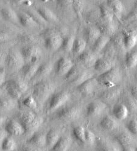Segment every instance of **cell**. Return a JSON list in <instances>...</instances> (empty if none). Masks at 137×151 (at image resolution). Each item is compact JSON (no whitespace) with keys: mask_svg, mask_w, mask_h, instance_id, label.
Instances as JSON below:
<instances>
[{"mask_svg":"<svg viewBox=\"0 0 137 151\" xmlns=\"http://www.w3.org/2000/svg\"><path fill=\"white\" fill-rule=\"evenodd\" d=\"M97 58L91 53L88 52H83L78 56V60L86 68H91L94 67Z\"/></svg>","mask_w":137,"mask_h":151,"instance_id":"ac0fdd59","label":"cell"},{"mask_svg":"<svg viewBox=\"0 0 137 151\" xmlns=\"http://www.w3.org/2000/svg\"><path fill=\"white\" fill-rule=\"evenodd\" d=\"M3 17L6 20L12 21V22L16 23L19 21L18 15L16 14V12L12 9L9 7H4L0 10Z\"/></svg>","mask_w":137,"mask_h":151,"instance_id":"1f68e13d","label":"cell"},{"mask_svg":"<svg viewBox=\"0 0 137 151\" xmlns=\"http://www.w3.org/2000/svg\"><path fill=\"white\" fill-rule=\"evenodd\" d=\"M123 41L125 49L130 50L137 44V32L135 30H124L122 33Z\"/></svg>","mask_w":137,"mask_h":151,"instance_id":"8fae6325","label":"cell"},{"mask_svg":"<svg viewBox=\"0 0 137 151\" xmlns=\"http://www.w3.org/2000/svg\"><path fill=\"white\" fill-rule=\"evenodd\" d=\"M123 75L118 68L113 67L110 70L100 74L96 77L98 84L106 88H111L117 86L121 81Z\"/></svg>","mask_w":137,"mask_h":151,"instance_id":"3957f363","label":"cell"},{"mask_svg":"<svg viewBox=\"0 0 137 151\" xmlns=\"http://www.w3.org/2000/svg\"><path fill=\"white\" fill-rule=\"evenodd\" d=\"M18 121L25 129V134H30L36 132L43 122L41 116L33 111H24L18 115Z\"/></svg>","mask_w":137,"mask_h":151,"instance_id":"6da1fadb","label":"cell"},{"mask_svg":"<svg viewBox=\"0 0 137 151\" xmlns=\"http://www.w3.org/2000/svg\"><path fill=\"white\" fill-rule=\"evenodd\" d=\"M97 151H121L117 146L105 139H101L97 143Z\"/></svg>","mask_w":137,"mask_h":151,"instance_id":"f546056e","label":"cell"},{"mask_svg":"<svg viewBox=\"0 0 137 151\" xmlns=\"http://www.w3.org/2000/svg\"><path fill=\"white\" fill-rule=\"evenodd\" d=\"M9 39V37L6 34L0 33V42H4Z\"/></svg>","mask_w":137,"mask_h":151,"instance_id":"9f6ffc18","label":"cell"},{"mask_svg":"<svg viewBox=\"0 0 137 151\" xmlns=\"http://www.w3.org/2000/svg\"><path fill=\"white\" fill-rule=\"evenodd\" d=\"M25 62L21 52L11 49L7 53L4 63L10 70L17 71L22 69L25 65Z\"/></svg>","mask_w":137,"mask_h":151,"instance_id":"5b68a950","label":"cell"},{"mask_svg":"<svg viewBox=\"0 0 137 151\" xmlns=\"http://www.w3.org/2000/svg\"><path fill=\"white\" fill-rule=\"evenodd\" d=\"M135 151H137V146H136V147L135 148Z\"/></svg>","mask_w":137,"mask_h":151,"instance_id":"6125c7cd","label":"cell"},{"mask_svg":"<svg viewBox=\"0 0 137 151\" xmlns=\"http://www.w3.org/2000/svg\"><path fill=\"white\" fill-rule=\"evenodd\" d=\"M21 53L27 63H35L42 55L41 49L36 45H28L22 48Z\"/></svg>","mask_w":137,"mask_h":151,"instance_id":"ba28073f","label":"cell"},{"mask_svg":"<svg viewBox=\"0 0 137 151\" xmlns=\"http://www.w3.org/2000/svg\"><path fill=\"white\" fill-rule=\"evenodd\" d=\"M86 129L82 126L75 127L72 130V135L75 138L81 143H86Z\"/></svg>","mask_w":137,"mask_h":151,"instance_id":"d590c367","label":"cell"},{"mask_svg":"<svg viewBox=\"0 0 137 151\" xmlns=\"http://www.w3.org/2000/svg\"><path fill=\"white\" fill-rule=\"evenodd\" d=\"M8 136V134L6 131L5 129H0V147L4 139Z\"/></svg>","mask_w":137,"mask_h":151,"instance_id":"f5cc1de1","label":"cell"},{"mask_svg":"<svg viewBox=\"0 0 137 151\" xmlns=\"http://www.w3.org/2000/svg\"><path fill=\"white\" fill-rule=\"evenodd\" d=\"M87 45V42L84 40V39L80 38H75L72 51L74 53L78 54L79 55L85 50Z\"/></svg>","mask_w":137,"mask_h":151,"instance_id":"e575fe53","label":"cell"},{"mask_svg":"<svg viewBox=\"0 0 137 151\" xmlns=\"http://www.w3.org/2000/svg\"><path fill=\"white\" fill-rule=\"evenodd\" d=\"M101 35L100 30L96 26H90L84 31V40L87 44L93 45Z\"/></svg>","mask_w":137,"mask_h":151,"instance_id":"9a60e30c","label":"cell"},{"mask_svg":"<svg viewBox=\"0 0 137 151\" xmlns=\"http://www.w3.org/2000/svg\"><path fill=\"white\" fill-rule=\"evenodd\" d=\"M107 108L104 102L95 101L90 103L86 107V113L88 116L95 117L101 115Z\"/></svg>","mask_w":137,"mask_h":151,"instance_id":"9c48e42d","label":"cell"},{"mask_svg":"<svg viewBox=\"0 0 137 151\" xmlns=\"http://www.w3.org/2000/svg\"><path fill=\"white\" fill-rule=\"evenodd\" d=\"M112 113L114 117L118 120H124L129 114L128 108L123 103H119L113 106Z\"/></svg>","mask_w":137,"mask_h":151,"instance_id":"ffe728a7","label":"cell"},{"mask_svg":"<svg viewBox=\"0 0 137 151\" xmlns=\"http://www.w3.org/2000/svg\"><path fill=\"white\" fill-rule=\"evenodd\" d=\"M19 40L22 42L26 43V44L29 45H30L29 44L34 43L36 41V39L34 36L28 34H24L20 35Z\"/></svg>","mask_w":137,"mask_h":151,"instance_id":"bcb514c9","label":"cell"},{"mask_svg":"<svg viewBox=\"0 0 137 151\" xmlns=\"http://www.w3.org/2000/svg\"><path fill=\"white\" fill-rule=\"evenodd\" d=\"M20 151H43L41 150L39 147L36 146H30L28 145L22 146L20 149Z\"/></svg>","mask_w":137,"mask_h":151,"instance_id":"681fc988","label":"cell"},{"mask_svg":"<svg viewBox=\"0 0 137 151\" xmlns=\"http://www.w3.org/2000/svg\"><path fill=\"white\" fill-rule=\"evenodd\" d=\"M23 104L29 109H34L38 106V103L33 96H29L23 101Z\"/></svg>","mask_w":137,"mask_h":151,"instance_id":"f6af8a7d","label":"cell"},{"mask_svg":"<svg viewBox=\"0 0 137 151\" xmlns=\"http://www.w3.org/2000/svg\"><path fill=\"white\" fill-rule=\"evenodd\" d=\"M6 121V117L4 116H0V126Z\"/></svg>","mask_w":137,"mask_h":151,"instance_id":"680465c9","label":"cell"},{"mask_svg":"<svg viewBox=\"0 0 137 151\" xmlns=\"http://www.w3.org/2000/svg\"><path fill=\"white\" fill-rule=\"evenodd\" d=\"M17 106L15 99L6 96H1L0 98V109L10 111L14 109Z\"/></svg>","mask_w":137,"mask_h":151,"instance_id":"4dcf8cb0","label":"cell"},{"mask_svg":"<svg viewBox=\"0 0 137 151\" xmlns=\"http://www.w3.org/2000/svg\"><path fill=\"white\" fill-rule=\"evenodd\" d=\"M70 94L67 91H61L54 93L51 97L48 109L50 111H54L64 106L70 99Z\"/></svg>","mask_w":137,"mask_h":151,"instance_id":"52a82bcc","label":"cell"},{"mask_svg":"<svg viewBox=\"0 0 137 151\" xmlns=\"http://www.w3.org/2000/svg\"><path fill=\"white\" fill-rule=\"evenodd\" d=\"M100 15L102 20L113 23L114 13L107 3H102L99 5Z\"/></svg>","mask_w":137,"mask_h":151,"instance_id":"44dd1931","label":"cell"},{"mask_svg":"<svg viewBox=\"0 0 137 151\" xmlns=\"http://www.w3.org/2000/svg\"><path fill=\"white\" fill-rule=\"evenodd\" d=\"M54 84L46 80H42L34 84L33 89V96L38 104H43L54 93Z\"/></svg>","mask_w":137,"mask_h":151,"instance_id":"7a4b0ae2","label":"cell"},{"mask_svg":"<svg viewBox=\"0 0 137 151\" xmlns=\"http://www.w3.org/2000/svg\"><path fill=\"white\" fill-rule=\"evenodd\" d=\"M128 131L133 135H137V120H132L126 126Z\"/></svg>","mask_w":137,"mask_h":151,"instance_id":"7dc6e473","label":"cell"},{"mask_svg":"<svg viewBox=\"0 0 137 151\" xmlns=\"http://www.w3.org/2000/svg\"><path fill=\"white\" fill-rule=\"evenodd\" d=\"M7 53H6L4 50L0 49V64L5 62Z\"/></svg>","mask_w":137,"mask_h":151,"instance_id":"db71d44e","label":"cell"},{"mask_svg":"<svg viewBox=\"0 0 137 151\" xmlns=\"http://www.w3.org/2000/svg\"><path fill=\"white\" fill-rule=\"evenodd\" d=\"M18 15L19 22L23 26L26 27H36L38 23L34 17L27 13H22Z\"/></svg>","mask_w":137,"mask_h":151,"instance_id":"603a6c76","label":"cell"},{"mask_svg":"<svg viewBox=\"0 0 137 151\" xmlns=\"http://www.w3.org/2000/svg\"><path fill=\"white\" fill-rule=\"evenodd\" d=\"M99 126L101 128L107 131H112L117 128L118 123L114 118L110 116L106 115L103 117L99 123Z\"/></svg>","mask_w":137,"mask_h":151,"instance_id":"4316f807","label":"cell"},{"mask_svg":"<svg viewBox=\"0 0 137 151\" xmlns=\"http://www.w3.org/2000/svg\"><path fill=\"white\" fill-rule=\"evenodd\" d=\"M84 3L82 1H73L72 4V7L74 10V11L78 17L81 16L82 13L84 9Z\"/></svg>","mask_w":137,"mask_h":151,"instance_id":"ee69618b","label":"cell"},{"mask_svg":"<svg viewBox=\"0 0 137 151\" xmlns=\"http://www.w3.org/2000/svg\"><path fill=\"white\" fill-rule=\"evenodd\" d=\"M5 130L8 134L12 136H20L25 134V129L21 123L17 120H10L5 127Z\"/></svg>","mask_w":137,"mask_h":151,"instance_id":"7c38bea8","label":"cell"},{"mask_svg":"<svg viewBox=\"0 0 137 151\" xmlns=\"http://www.w3.org/2000/svg\"><path fill=\"white\" fill-rule=\"evenodd\" d=\"M71 145V140L69 137H61L56 145L51 149V151H68Z\"/></svg>","mask_w":137,"mask_h":151,"instance_id":"d4e9b609","label":"cell"},{"mask_svg":"<svg viewBox=\"0 0 137 151\" xmlns=\"http://www.w3.org/2000/svg\"><path fill=\"white\" fill-rule=\"evenodd\" d=\"M75 38H76L72 35H68L65 38H63V41L61 46L62 50L65 52H70L72 51Z\"/></svg>","mask_w":137,"mask_h":151,"instance_id":"ab89813d","label":"cell"},{"mask_svg":"<svg viewBox=\"0 0 137 151\" xmlns=\"http://www.w3.org/2000/svg\"><path fill=\"white\" fill-rule=\"evenodd\" d=\"M28 143L37 147H43L46 145V135L42 133L35 134L28 139Z\"/></svg>","mask_w":137,"mask_h":151,"instance_id":"484cf974","label":"cell"},{"mask_svg":"<svg viewBox=\"0 0 137 151\" xmlns=\"http://www.w3.org/2000/svg\"><path fill=\"white\" fill-rule=\"evenodd\" d=\"M98 84V83L96 78L93 77L77 86V89L82 95L88 96L94 92Z\"/></svg>","mask_w":137,"mask_h":151,"instance_id":"4fadbf2b","label":"cell"},{"mask_svg":"<svg viewBox=\"0 0 137 151\" xmlns=\"http://www.w3.org/2000/svg\"><path fill=\"white\" fill-rule=\"evenodd\" d=\"M130 94L137 101V85L131 86L130 88Z\"/></svg>","mask_w":137,"mask_h":151,"instance_id":"816d5d0a","label":"cell"},{"mask_svg":"<svg viewBox=\"0 0 137 151\" xmlns=\"http://www.w3.org/2000/svg\"><path fill=\"white\" fill-rule=\"evenodd\" d=\"M93 68L100 75L110 70L113 68V66L110 60L102 57L96 60Z\"/></svg>","mask_w":137,"mask_h":151,"instance_id":"e0dca14e","label":"cell"},{"mask_svg":"<svg viewBox=\"0 0 137 151\" xmlns=\"http://www.w3.org/2000/svg\"><path fill=\"white\" fill-rule=\"evenodd\" d=\"M96 27L100 30L102 35L105 36L109 37V35H112L114 33L115 31L113 23L107 22L102 19L98 21Z\"/></svg>","mask_w":137,"mask_h":151,"instance_id":"cb8c5ba5","label":"cell"},{"mask_svg":"<svg viewBox=\"0 0 137 151\" xmlns=\"http://www.w3.org/2000/svg\"><path fill=\"white\" fill-rule=\"evenodd\" d=\"M121 93V89L120 87H115L111 88H107L104 91H101L99 93V97L104 101H111L120 96Z\"/></svg>","mask_w":137,"mask_h":151,"instance_id":"5bb4252c","label":"cell"},{"mask_svg":"<svg viewBox=\"0 0 137 151\" xmlns=\"http://www.w3.org/2000/svg\"><path fill=\"white\" fill-rule=\"evenodd\" d=\"M125 64L126 68L132 69L137 66V51L128 53L125 56Z\"/></svg>","mask_w":137,"mask_h":151,"instance_id":"8d00e7d4","label":"cell"},{"mask_svg":"<svg viewBox=\"0 0 137 151\" xmlns=\"http://www.w3.org/2000/svg\"><path fill=\"white\" fill-rule=\"evenodd\" d=\"M121 151H135V149L132 147H123L121 149Z\"/></svg>","mask_w":137,"mask_h":151,"instance_id":"6f0895ef","label":"cell"},{"mask_svg":"<svg viewBox=\"0 0 137 151\" xmlns=\"http://www.w3.org/2000/svg\"><path fill=\"white\" fill-rule=\"evenodd\" d=\"M93 75H94V73L91 71L82 70L77 77V78L75 80H74L70 83L78 86L79 85L83 83V82L86 81L87 80L91 78H93Z\"/></svg>","mask_w":137,"mask_h":151,"instance_id":"d6a6232c","label":"cell"},{"mask_svg":"<svg viewBox=\"0 0 137 151\" xmlns=\"http://www.w3.org/2000/svg\"><path fill=\"white\" fill-rule=\"evenodd\" d=\"M3 94V89L0 88V98L2 96Z\"/></svg>","mask_w":137,"mask_h":151,"instance_id":"91938a15","label":"cell"},{"mask_svg":"<svg viewBox=\"0 0 137 151\" xmlns=\"http://www.w3.org/2000/svg\"><path fill=\"white\" fill-rule=\"evenodd\" d=\"M1 148L4 151H14L17 148V143L12 138L7 136L3 142Z\"/></svg>","mask_w":137,"mask_h":151,"instance_id":"60d3db41","label":"cell"},{"mask_svg":"<svg viewBox=\"0 0 137 151\" xmlns=\"http://www.w3.org/2000/svg\"><path fill=\"white\" fill-rule=\"evenodd\" d=\"M135 80H136V81H137V71L136 72V73H135Z\"/></svg>","mask_w":137,"mask_h":151,"instance_id":"94428289","label":"cell"},{"mask_svg":"<svg viewBox=\"0 0 137 151\" xmlns=\"http://www.w3.org/2000/svg\"><path fill=\"white\" fill-rule=\"evenodd\" d=\"M124 103H125L123 104L128 107L129 112L135 113L137 112V101L131 96L130 93L129 95H126L124 96Z\"/></svg>","mask_w":137,"mask_h":151,"instance_id":"74e56055","label":"cell"},{"mask_svg":"<svg viewBox=\"0 0 137 151\" xmlns=\"http://www.w3.org/2000/svg\"><path fill=\"white\" fill-rule=\"evenodd\" d=\"M72 1H59L57 2V5L61 8H67L70 6H72Z\"/></svg>","mask_w":137,"mask_h":151,"instance_id":"f907efd6","label":"cell"},{"mask_svg":"<svg viewBox=\"0 0 137 151\" xmlns=\"http://www.w3.org/2000/svg\"><path fill=\"white\" fill-rule=\"evenodd\" d=\"M130 133L121 132L115 137V139L121 148L132 147L135 142V139Z\"/></svg>","mask_w":137,"mask_h":151,"instance_id":"d6986e66","label":"cell"},{"mask_svg":"<svg viewBox=\"0 0 137 151\" xmlns=\"http://www.w3.org/2000/svg\"><path fill=\"white\" fill-rule=\"evenodd\" d=\"M7 83L13 86L14 88H15L17 90H18L21 93H22L26 92L28 89V84L25 81L19 78H15V79L10 80L7 82Z\"/></svg>","mask_w":137,"mask_h":151,"instance_id":"f35d334b","label":"cell"},{"mask_svg":"<svg viewBox=\"0 0 137 151\" xmlns=\"http://www.w3.org/2000/svg\"><path fill=\"white\" fill-rule=\"evenodd\" d=\"M6 80V75L4 71H0V88L4 83Z\"/></svg>","mask_w":137,"mask_h":151,"instance_id":"11a10c76","label":"cell"},{"mask_svg":"<svg viewBox=\"0 0 137 151\" xmlns=\"http://www.w3.org/2000/svg\"><path fill=\"white\" fill-rule=\"evenodd\" d=\"M52 70V66L49 63H45L40 65L38 70L35 75V77H45L50 74Z\"/></svg>","mask_w":137,"mask_h":151,"instance_id":"b9f144b4","label":"cell"},{"mask_svg":"<svg viewBox=\"0 0 137 151\" xmlns=\"http://www.w3.org/2000/svg\"><path fill=\"white\" fill-rule=\"evenodd\" d=\"M110 41V38L109 37L102 35L93 45V51L95 53L100 52L106 47Z\"/></svg>","mask_w":137,"mask_h":151,"instance_id":"f1b7e54d","label":"cell"},{"mask_svg":"<svg viewBox=\"0 0 137 151\" xmlns=\"http://www.w3.org/2000/svg\"><path fill=\"white\" fill-rule=\"evenodd\" d=\"M40 64L38 63H27L21 69L23 76L26 80H30L34 78L36 75Z\"/></svg>","mask_w":137,"mask_h":151,"instance_id":"2e32d148","label":"cell"},{"mask_svg":"<svg viewBox=\"0 0 137 151\" xmlns=\"http://www.w3.org/2000/svg\"><path fill=\"white\" fill-rule=\"evenodd\" d=\"M80 113L81 109L79 106H67L60 109L57 113L56 117L62 121L71 122L79 118Z\"/></svg>","mask_w":137,"mask_h":151,"instance_id":"8992f818","label":"cell"},{"mask_svg":"<svg viewBox=\"0 0 137 151\" xmlns=\"http://www.w3.org/2000/svg\"><path fill=\"white\" fill-rule=\"evenodd\" d=\"M38 14L46 22L56 23L58 21V18L52 10L47 7H41L37 9Z\"/></svg>","mask_w":137,"mask_h":151,"instance_id":"7402d4cb","label":"cell"},{"mask_svg":"<svg viewBox=\"0 0 137 151\" xmlns=\"http://www.w3.org/2000/svg\"><path fill=\"white\" fill-rule=\"evenodd\" d=\"M74 66H75V64L70 58L62 57L57 63L56 71L59 75L65 76Z\"/></svg>","mask_w":137,"mask_h":151,"instance_id":"30bf717a","label":"cell"},{"mask_svg":"<svg viewBox=\"0 0 137 151\" xmlns=\"http://www.w3.org/2000/svg\"><path fill=\"white\" fill-rule=\"evenodd\" d=\"M107 3L113 10L114 15L120 18L124 9L122 2L118 0H111V1H107Z\"/></svg>","mask_w":137,"mask_h":151,"instance_id":"836d02e7","label":"cell"},{"mask_svg":"<svg viewBox=\"0 0 137 151\" xmlns=\"http://www.w3.org/2000/svg\"><path fill=\"white\" fill-rule=\"evenodd\" d=\"M45 46L51 51H55L61 48L63 38L54 29H48L43 33Z\"/></svg>","mask_w":137,"mask_h":151,"instance_id":"277c9868","label":"cell"},{"mask_svg":"<svg viewBox=\"0 0 137 151\" xmlns=\"http://www.w3.org/2000/svg\"><path fill=\"white\" fill-rule=\"evenodd\" d=\"M6 90L9 95L15 100L20 99L22 95V93H21L18 90L14 88L13 86L10 85L7 83L6 85Z\"/></svg>","mask_w":137,"mask_h":151,"instance_id":"7bdbcfd3","label":"cell"},{"mask_svg":"<svg viewBox=\"0 0 137 151\" xmlns=\"http://www.w3.org/2000/svg\"><path fill=\"white\" fill-rule=\"evenodd\" d=\"M86 143H87L90 145H93L96 142V135L92 131L88 130V129H86Z\"/></svg>","mask_w":137,"mask_h":151,"instance_id":"c3c4849f","label":"cell"},{"mask_svg":"<svg viewBox=\"0 0 137 151\" xmlns=\"http://www.w3.org/2000/svg\"><path fill=\"white\" fill-rule=\"evenodd\" d=\"M61 137L60 132L54 129H52L46 134V145L48 147L51 149L56 143L59 141V139Z\"/></svg>","mask_w":137,"mask_h":151,"instance_id":"83f0119b","label":"cell"}]
</instances>
